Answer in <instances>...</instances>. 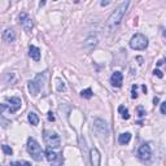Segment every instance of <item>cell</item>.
Wrapping results in <instances>:
<instances>
[{
    "label": "cell",
    "mask_w": 166,
    "mask_h": 166,
    "mask_svg": "<svg viewBox=\"0 0 166 166\" xmlns=\"http://www.w3.org/2000/svg\"><path fill=\"white\" fill-rule=\"evenodd\" d=\"M129 2H123L121 3L118 7L116 8V11L110 14V17L108 18V22H106V30L109 33L114 31L117 27L119 26L121 21L123 19L125 14H126V11H127V7H129Z\"/></svg>",
    "instance_id": "cell-1"
},
{
    "label": "cell",
    "mask_w": 166,
    "mask_h": 166,
    "mask_svg": "<svg viewBox=\"0 0 166 166\" xmlns=\"http://www.w3.org/2000/svg\"><path fill=\"white\" fill-rule=\"evenodd\" d=\"M46 77H47L46 73H40L33 81L29 82V92H30V95L38 96V94L40 92V90L43 88V86L46 83Z\"/></svg>",
    "instance_id": "cell-2"
},
{
    "label": "cell",
    "mask_w": 166,
    "mask_h": 166,
    "mask_svg": "<svg viewBox=\"0 0 166 166\" xmlns=\"http://www.w3.org/2000/svg\"><path fill=\"white\" fill-rule=\"evenodd\" d=\"M27 152L31 156V158L34 161H38V162L39 161H42V157H43L42 156V148L34 138H29V140H27Z\"/></svg>",
    "instance_id": "cell-3"
},
{
    "label": "cell",
    "mask_w": 166,
    "mask_h": 166,
    "mask_svg": "<svg viewBox=\"0 0 166 166\" xmlns=\"http://www.w3.org/2000/svg\"><path fill=\"white\" fill-rule=\"evenodd\" d=\"M130 47L135 51H143L148 47V39L143 34H135L130 40Z\"/></svg>",
    "instance_id": "cell-4"
},
{
    "label": "cell",
    "mask_w": 166,
    "mask_h": 166,
    "mask_svg": "<svg viewBox=\"0 0 166 166\" xmlns=\"http://www.w3.org/2000/svg\"><path fill=\"white\" fill-rule=\"evenodd\" d=\"M44 141L46 144L48 145V148H52V149H57L60 148L61 145V139L56 133L50 130H46L44 131Z\"/></svg>",
    "instance_id": "cell-5"
},
{
    "label": "cell",
    "mask_w": 166,
    "mask_h": 166,
    "mask_svg": "<svg viewBox=\"0 0 166 166\" xmlns=\"http://www.w3.org/2000/svg\"><path fill=\"white\" fill-rule=\"evenodd\" d=\"M94 130H95V133L97 135L101 136V138H106V136L109 135V133H110L109 125L106 123L104 119H101V118H96L94 121Z\"/></svg>",
    "instance_id": "cell-6"
},
{
    "label": "cell",
    "mask_w": 166,
    "mask_h": 166,
    "mask_svg": "<svg viewBox=\"0 0 166 166\" xmlns=\"http://www.w3.org/2000/svg\"><path fill=\"white\" fill-rule=\"evenodd\" d=\"M21 105H22L21 99L14 96V97H11V99L7 100V104H2V110L8 109L9 113H16V112L21 108Z\"/></svg>",
    "instance_id": "cell-7"
},
{
    "label": "cell",
    "mask_w": 166,
    "mask_h": 166,
    "mask_svg": "<svg viewBox=\"0 0 166 166\" xmlns=\"http://www.w3.org/2000/svg\"><path fill=\"white\" fill-rule=\"evenodd\" d=\"M19 22H21V25H22V27H23V30L25 31H31V29H33V26H34V22H33V18L29 16L27 13H25V12H22L21 14H19Z\"/></svg>",
    "instance_id": "cell-8"
},
{
    "label": "cell",
    "mask_w": 166,
    "mask_h": 166,
    "mask_svg": "<svg viewBox=\"0 0 166 166\" xmlns=\"http://www.w3.org/2000/svg\"><path fill=\"white\" fill-rule=\"evenodd\" d=\"M138 156L141 161H148L152 156V150H150V147L148 144H141L140 148L138 150Z\"/></svg>",
    "instance_id": "cell-9"
},
{
    "label": "cell",
    "mask_w": 166,
    "mask_h": 166,
    "mask_svg": "<svg viewBox=\"0 0 166 166\" xmlns=\"http://www.w3.org/2000/svg\"><path fill=\"white\" fill-rule=\"evenodd\" d=\"M97 43H99V38L96 35H90L85 39V42H83V48H85L86 51H91L97 46Z\"/></svg>",
    "instance_id": "cell-10"
},
{
    "label": "cell",
    "mask_w": 166,
    "mask_h": 166,
    "mask_svg": "<svg viewBox=\"0 0 166 166\" xmlns=\"http://www.w3.org/2000/svg\"><path fill=\"white\" fill-rule=\"evenodd\" d=\"M110 82H112V86L113 87L119 88L122 86V83H123V74H122L121 71H114L110 77Z\"/></svg>",
    "instance_id": "cell-11"
},
{
    "label": "cell",
    "mask_w": 166,
    "mask_h": 166,
    "mask_svg": "<svg viewBox=\"0 0 166 166\" xmlns=\"http://www.w3.org/2000/svg\"><path fill=\"white\" fill-rule=\"evenodd\" d=\"M90 156H91V164L92 166H100V161H101V156L100 152L96 148H92L90 150Z\"/></svg>",
    "instance_id": "cell-12"
},
{
    "label": "cell",
    "mask_w": 166,
    "mask_h": 166,
    "mask_svg": "<svg viewBox=\"0 0 166 166\" xmlns=\"http://www.w3.org/2000/svg\"><path fill=\"white\" fill-rule=\"evenodd\" d=\"M16 39V33L13 29H5L3 31V40L5 43H12Z\"/></svg>",
    "instance_id": "cell-13"
},
{
    "label": "cell",
    "mask_w": 166,
    "mask_h": 166,
    "mask_svg": "<svg viewBox=\"0 0 166 166\" xmlns=\"http://www.w3.org/2000/svg\"><path fill=\"white\" fill-rule=\"evenodd\" d=\"M29 55L33 58L34 61H39L40 60V50L35 46H30L29 47Z\"/></svg>",
    "instance_id": "cell-14"
},
{
    "label": "cell",
    "mask_w": 166,
    "mask_h": 166,
    "mask_svg": "<svg viewBox=\"0 0 166 166\" xmlns=\"http://www.w3.org/2000/svg\"><path fill=\"white\" fill-rule=\"evenodd\" d=\"M130 140H131V134H130V133H123V134H121V135L118 136V143L122 144V145L129 144Z\"/></svg>",
    "instance_id": "cell-15"
},
{
    "label": "cell",
    "mask_w": 166,
    "mask_h": 166,
    "mask_svg": "<svg viewBox=\"0 0 166 166\" xmlns=\"http://www.w3.org/2000/svg\"><path fill=\"white\" fill-rule=\"evenodd\" d=\"M46 156H47V160L50 161L51 164H52V162H56L57 160H58V161L61 160L60 157H58V154L55 153V152H53V150H51V149H47V150H46Z\"/></svg>",
    "instance_id": "cell-16"
},
{
    "label": "cell",
    "mask_w": 166,
    "mask_h": 166,
    "mask_svg": "<svg viewBox=\"0 0 166 166\" xmlns=\"http://www.w3.org/2000/svg\"><path fill=\"white\" fill-rule=\"evenodd\" d=\"M27 119H29V122H30L33 126H36L39 123V117H38L36 113H34V112H30V113H29Z\"/></svg>",
    "instance_id": "cell-17"
},
{
    "label": "cell",
    "mask_w": 166,
    "mask_h": 166,
    "mask_svg": "<svg viewBox=\"0 0 166 166\" xmlns=\"http://www.w3.org/2000/svg\"><path fill=\"white\" fill-rule=\"evenodd\" d=\"M118 110H119V113H121V116H122V118H123V119H129L130 118L129 110H127V108H125L123 105H119L118 106Z\"/></svg>",
    "instance_id": "cell-18"
},
{
    "label": "cell",
    "mask_w": 166,
    "mask_h": 166,
    "mask_svg": "<svg viewBox=\"0 0 166 166\" xmlns=\"http://www.w3.org/2000/svg\"><path fill=\"white\" fill-rule=\"evenodd\" d=\"M56 88H57L58 92L66 91V86H65L64 81H61V79H56Z\"/></svg>",
    "instance_id": "cell-19"
},
{
    "label": "cell",
    "mask_w": 166,
    "mask_h": 166,
    "mask_svg": "<svg viewBox=\"0 0 166 166\" xmlns=\"http://www.w3.org/2000/svg\"><path fill=\"white\" fill-rule=\"evenodd\" d=\"M92 90L91 88H86V90H83L82 92H81V96L83 97V99H91L92 97Z\"/></svg>",
    "instance_id": "cell-20"
},
{
    "label": "cell",
    "mask_w": 166,
    "mask_h": 166,
    "mask_svg": "<svg viewBox=\"0 0 166 166\" xmlns=\"http://www.w3.org/2000/svg\"><path fill=\"white\" fill-rule=\"evenodd\" d=\"M2 149H3V152L5 153L7 156H12L13 154V149L9 147V145H7V144H3L2 145Z\"/></svg>",
    "instance_id": "cell-21"
},
{
    "label": "cell",
    "mask_w": 166,
    "mask_h": 166,
    "mask_svg": "<svg viewBox=\"0 0 166 166\" xmlns=\"http://www.w3.org/2000/svg\"><path fill=\"white\" fill-rule=\"evenodd\" d=\"M11 166H31V164L27 161H14V162H11Z\"/></svg>",
    "instance_id": "cell-22"
},
{
    "label": "cell",
    "mask_w": 166,
    "mask_h": 166,
    "mask_svg": "<svg viewBox=\"0 0 166 166\" xmlns=\"http://www.w3.org/2000/svg\"><path fill=\"white\" fill-rule=\"evenodd\" d=\"M131 97H133V99H136V97H138V86L136 85L133 86V94H131Z\"/></svg>",
    "instance_id": "cell-23"
},
{
    "label": "cell",
    "mask_w": 166,
    "mask_h": 166,
    "mask_svg": "<svg viewBox=\"0 0 166 166\" xmlns=\"http://www.w3.org/2000/svg\"><path fill=\"white\" fill-rule=\"evenodd\" d=\"M138 113H139V117H143L144 114H145V112H144V109H143V106H138Z\"/></svg>",
    "instance_id": "cell-24"
},
{
    "label": "cell",
    "mask_w": 166,
    "mask_h": 166,
    "mask_svg": "<svg viewBox=\"0 0 166 166\" xmlns=\"http://www.w3.org/2000/svg\"><path fill=\"white\" fill-rule=\"evenodd\" d=\"M161 113L166 114V101H164L162 104H161Z\"/></svg>",
    "instance_id": "cell-25"
},
{
    "label": "cell",
    "mask_w": 166,
    "mask_h": 166,
    "mask_svg": "<svg viewBox=\"0 0 166 166\" xmlns=\"http://www.w3.org/2000/svg\"><path fill=\"white\" fill-rule=\"evenodd\" d=\"M154 75H157L158 78H164V74H162V71H161V70H158V69H156L154 71Z\"/></svg>",
    "instance_id": "cell-26"
},
{
    "label": "cell",
    "mask_w": 166,
    "mask_h": 166,
    "mask_svg": "<svg viewBox=\"0 0 166 166\" xmlns=\"http://www.w3.org/2000/svg\"><path fill=\"white\" fill-rule=\"evenodd\" d=\"M48 119H50V121H55V116H53L52 112H50V113H48Z\"/></svg>",
    "instance_id": "cell-27"
},
{
    "label": "cell",
    "mask_w": 166,
    "mask_h": 166,
    "mask_svg": "<svg viewBox=\"0 0 166 166\" xmlns=\"http://www.w3.org/2000/svg\"><path fill=\"white\" fill-rule=\"evenodd\" d=\"M100 4H101L102 7H104V5H108V4H109V2H101Z\"/></svg>",
    "instance_id": "cell-28"
},
{
    "label": "cell",
    "mask_w": 166,
    "mask_h": 166,
    "mask_svg": "<svg viewBox=\"0 0 166 166\" xmlns=\"http://www.w3.org/2000/svg\"><path fill=\"white\" fill-rule=\"evenodd\" d=\"M141 88H143V91H144V94H147V87H145V86L143 85V86H141Z\"/></svg>",
    "instance_id": "cell-29"
},
{
    "label": "cell",
    "mask_w": 166,
    "mask_h": 166,
    "mask_svg": "<svg viewBox=\"0 0 166 166\" xmlns=\"http://www.w3.org/2000/svg\"><path fill=\"white\" fill-rule=\"evenodd\" d=\"M153 102H154V104H157V102H158V97H154V99H153Z\"/></svg>",
    "instance_id": "cell-30"
},
{
    "label": "cell",
    "mask_w": 166,
    "mask_h": 166,
    "mask_svg": "<svg viewBox=\"0 0 166 166\" xmlns=\"http://www.w3.org/2000/svg\"><path fill=\"white\" fill-rule=\"evenodd\" d=\"M164 36H166V31H164Z\"/></svg>",
    "instance_id": "cell-31"
}]
</instances>
